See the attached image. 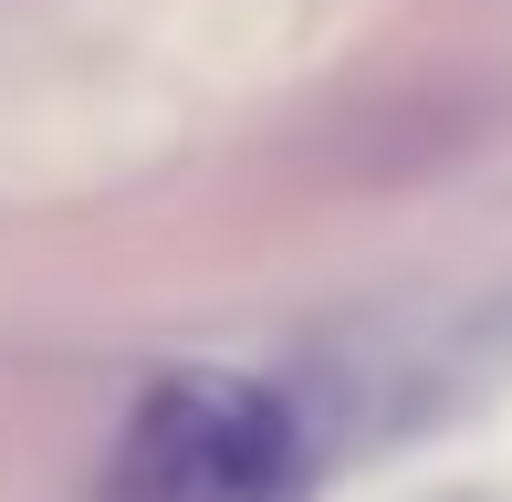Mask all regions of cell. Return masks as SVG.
I'll list each match as a JSON object with an SVG mask.
<instances>
[{"instance_id": "obj_1", "label": "cell", "mask_w": 512, "mask_h": 502, "mask_svg": "<svg viewBox=\"0 0 512 502\" xmlns=\"http://www.w3.org/2000/svg\"><path fill=\"white\" fill-rule=\"evenodd\" d=\"M304 471V429L251 377H168L126 429L115 502H272Z\"/></svg>"}]
</instances>
